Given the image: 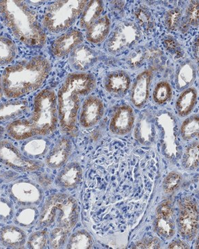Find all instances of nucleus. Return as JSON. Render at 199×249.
Here are the masks:
<instances>
[{
    "mask_svg": "<svg viewBox=\"0 0 199 249\" xmlns=\"http://www.w3.org/2000/svg\"><path fill=\"white\" fill-rule=\"evenodd\" d=\"M58 124L57 94L53 89H45L34 98L31 115L10 123L6 132L15 140L24 141L32 137L50 135L55 132Z\"/></svg>",
    "mask_w": 199,
    "mask_h": 249,
    "instance_id": "f257e3e1",
    "label": "nucleus"
},
{
    "mask_svg": "<svg viewBox=\"0 0 199 249\" xmlns=\"http://www.w3.org/2000/svg\"><path fill=\"white\" fill-rule=\"evenodd\" d=\"M50 71V61L42 55L7 67L1 77L3 93L10 99L27 96L40 89Z\"/></svg>",
    "mask_w": 199,
    "mask_h": 249,
    "instance_id": "f03ea898",
    "label": "nucleus"
},
{
    "mask_svg": "<svg viewBox=\"0 0 199 249\" xmlns=\"http://www.w3.org/2000/svg\"><path fill=\"white\" fill-rule=\"evenodd\" d=\"M95 78L87 72H76L66 77L57 94L59 124L62 132L75 135L81 99L95 89Z\"/></svg>",
    "mask_w": 199,
    "mask_h": 249,
    "instance_id": "7ed1b4c3",
    "label": "nucleus"
},
{
    "mask_svg": "<svg viewBox=\"0 0 199 249\" xmlns=\"http://www.w3.org/2000/svg\"><path fill=\"white\" fill-rule=\"evenodd\" d=\"M0 15L15 37L32 48H41L46 42V36L37 20L35 11L24 1H0Z\"/></svg>",
    "mask_w": 199,
    "mask_h": 249,
    "instance_id": "20e7f679",
    "label": "nucleus"
},
{
    "mask_svg": "<svg viewBox=\"0 0 199 249\" xmlns=\"http://www.w3.org/2000/svg\"><path fill=\"white\" fill-rule=\"evenodd\" d=\"M79 204L74 197L65 193H55L44 203L39 213L37 227H60L71 232L79 221Z\"/></svg>",
    "mask_w": 199,
    "mask_h": 249,
    "instance_id": "39448f33",
    "label": "nucleus"
},
{
    "mask_svg": "<svg viewBox=\"0 0 199 249\" xmlns=\"http://www.w3.org/2000/svg\"><path fill=\"white\" fill-rule=\"evenodd\" d=\"M89 1H56L48 5L43 18V25L52 34L64 32L81 16Z\"/></svg>",
    "mask_w": 199,
    "mask_h": 249,
    "instance_id": "423d86ee",
    "label": "nucleus"
},
{
    "mask_svg": "<svg viewBox=\"0 0 199 249\" xmlns=\"http://www.w3.org/2000/svg\"><path fill=\"white\" fill-rule=\"evenodd\" d=\"M0 163L11 169L21 173H32L43 168L45 163L24 155L12 142L0 141Z\"/></svg>",
    "mask_w": 199,
    "mask_h": 249,
    "instance_id": "0eeeda50",
    "label": "nucleus"
},
{
    "mask_svg": "<svg viewBox=\"0 0 199 249\" xmlns=\"http://www.w3.org/2000/svg\"><path fill=\"white\" fill-rule=\"evenodd\" d=\"M141 37V29L136 23L124 21L117 26L109 37L107 51L112 55L120 53L136 45Z\"/></svg>",
    "mask_w": 199,
    "mask_h": 249,
    "instance_id": "6e6552de",
    "label": "nucleus"
},
{
    "mask_svg": "<svg viewBox=\"0 0 199 249\" xmlns=\"http://www.w3.org/2000/svg\"><path fill=\"white\" fill-rule=\"evenodd\" d=\"M178 231L183 238L192 241L199 231V209L197 201L191 196H185L179 203Z\"/></svg>",
    "mask_w": 199,
    "mask_h": 249,
    "instance_id": "1a4fd4ad",
    "label": "nucleus"
},
{
    "mask_svg": "<svg viewBox=\"0 0 199 249\" xmlns=\"http://www.w3.org/2000/svg\"><path fill=\"white\" fill-rule=\"evenodd\" d=\"M10 199L19 206H37L43 199L42 188L32 180L21 178L8 188Z\"/></svg>",
    "mask_w": 199,
    "mask_h": 249,
    "instance_id": "9d476101",
    "label": "nucleus"
},
{
    "mask_svg": "<svg viewBox=\"0 0 199 249\" xmlns=\"http://www.w3.org/2000/svg\"><path fill=\"white\" fill-rule=\"evenodd\" d=\"M154 229L158 235L166 240H170L175 235L177 225L170 201L165 200L158 206L154 219Z\"/></svg>",
    "mask_w": 199,
    "mask_h": 249,
    "instance_id": "9b49d317",
    "label": "nucleus"
},
{
    "mask_svg": "<svg viewBox=\"0 0 199 249\" xmlns=\"http://www.w3.org/2000/svg\"><path fill=\"white\" fill-rule=\"evenodd\" d=\"M104 105L96 96H88L84 100L79 114L80 125L84 128H91L99 122L104 116Z\"/></svg>",
    "mask_w": 199,
    "mask_h": 249,
    "instance_id": "f8f14e48",
    "label": "nucleus"
},
{
    "mask_svg": "<svg viewBox=\"0 0 199 249\" xmlns=\"http://www.w3.org/2000/svg\"><path fill=\"white\" fill-rule=\"evenodd\" d=\"M135 116L133 108L128 105L117 107L111 117L109 129L111 133L123 136L131 132L135 124Z\"/></svg>",
    "mask_w": 199,
    "mask_h": 249,
    "instance_id": "ddd939ff",
    "label": "nucleus"
},
{
    "mask_svg": "<svg viewBox=\"0 0 199 249\" xmlns=\"http://www.w3.org/2000/svg\"><path fill=\"white\" fill-rule=\"evenodd\" d=\"M72 153L71 139L67 137H61L55 142L46 154L45 164L52 169H59L66 165Z\"/></svg>",
    "mask_w": 199,
    "mask_h": 249,
    "instance_id": "4468645a",
    "label": "nucleus"
},
{
    "mask_svg": "<svg viewBox=\"0 0 199 249\" xmlns=\"http://www.w3.org/2000/svg\"><path fill=\"white\" fill-rule=\"evenodd\" d=\"M153 76L151 70H145L135 78L130 92V100L135 107L141 109L148 102Z\"/></svg>",
    "mask_w": 199,
    "mask_h": 249,
    "instance_id": "2eb2a0df",
    "label": "nucleus"
},
{
    "mask_svg": "<svg viewBox=\"0 0 199 249\" xmlns=\"http://www.w3.org/2000/svg\"><path fill=\"white\" fill-rule=\"evenodd\" d=\"M84 40V35L81 31L76 29L67 31L54 41L52 52L56 58H63L81 45Z\"/></svg>",
    "mask_w": 199,
    "mask_h": 249,
    "instance_id": "dca6fc26",
    "label": "nucleus"
},
{
    "mask_svg": "<svg viewBox=\"0 0 199 249\" xmlns=\"http://www.w3.org/2000/svg\"><path fill=\"white\" fill-rule=\"evenodd\" d=\"M72 68L77 72L89 70L98 60L97 52L86 45H80L69 54Z\"/></svg>",
    "mask_w": 199,
    "mask_h": 249,
    "instance_id": "f3484780",
    "label": "nucleus"
},
{
    "mask_svg": "<svg viewBox=\"0 0 199 249\" xmlns=\"http://www.w3.org/2000/svg\"><path fill=\"white\" fill-rule=\"evenodd\" d=\"M57 175L55 182L65 189H73L79 186L83 178V170L77 162H71L63 165Z\"/></svg>",
    "mask_w": 199,
    "mask_h": 249,
    "instance_id": "a211bd4d",
    "label": "nucleus"
},
{
    "mask_svg": "<svg viewBox=\"0 0 199 249\" xmlns=\"http://www.w3.org/2000/svg\"><path fill=\"white\" fill-rule=\"evenodd\" d=\"M27 240V234L18 226L6 225L0 229V244L9 249H24Z\"/></svg>",
    "mask_w": 199,
    "mask_h": 249,
    "instance_id": "6ab92c4d",
    "label": "nucleus"
},
{
    "mask_svg": "<svg viewBox=\"0 0 199 249\" xmlns=\"http://www.w3.org/2000/svg\"><path fill=\"white\" fill-rule=\"evenodd\" d=\"M131 80L128 73L123 70L111 71L104 78V86L110 94L122 96L130 89Z\"/></svg>",
    "mask_w": 199,
    "mask_h": 249,
    "instance_id": "aec40b11",
    "label": "nucleus"
},
{
    "mask_svg": "<svg viewBox=\"0 0 199 249\" xmlns=\"http://www.w3.org/2000/svg\"><path fill=\"white\" fill-rule=\"evenodd\" d=\"M29 111L27 99H11L0 103V123L17 120Z\"/></svg>",
    "mask_w": 199,
    "mask_h": 249,
    "instance_id": "412c9836",
    "label": "nucleus"
},
{
    "mask_svg": "<svg viewBox=\"0 0 199 249\" xmlns=\"http://www.w3.org/2000/svg\"><path fill=\"white\" fill-rule=\"evenodd\" d=\"M110 18L103 16L86 29V39L94 45L102 43L110 34Z\"/></svg>",
    "mask_w": 199,
    "mask_h": 249,
    "instance_id": "4be33fe9",
    "label": "nucleus"
},
{
    "mask_svg": "<svg viewBox=\"0 0 199 249\" xmlns=\"http://www.w3.org/2000/svg\"><path fill=\"white\" fill-rule=\"evenodd\" d=\"M198 92L193 87L187 88L179 95L175 103V109L180 117L190 115L195 109L197 102Z\"/></svg>",
    "mask_w": 199,
    "mask_h": 249,
    "instance_id": "5701e85b",
    "label": "nucleus"
},
{
    "mask_svg": "<svg viewBox=\"0 0 199 249\" xmlns=\"http://www.w3.org/2000/svg\"><path fill=\"white\" fill-rule=\"evenodd\" d=\"M21 146V151L32 160L43 157L48 152L49 144L45 137H36L24 140Z\"/></svg>",
    "mask_w": 199,
    "mask_h": 249,
    "instance_id": "b1692460",
    "label": "nucleus"
},
{
    "mask_svg": "<svg viewBox=\"0 0 199 249\" xmlns=\"http://www.w3.org/2000/svg\"><path fill=\"white\" fill-rule=\"evenodd\" d=\"M197 78V68L190 60L184 62L179 66L176 73L175 84L179 90L190 88Z\"/></svg>",
    "mask_w": 199,
    "mask_h": 249,
    "instance_id": "393cba45",
    "label": "nucleus"
},
{
    "mask_svg": "<svg viewBox=\"0 0 199 249\" xmlns=\"http://www.w3.org/2000/svg\"><path fill=\"white\" fill-rule=\"evenodd\" d=\"M38 209L34 206H19L14 213V222L15 225L28 229L33 226L38 220Z\"/></svg>",
    "mask_w": 199,
    "mask_h": 249,
    "instance_id": "a878e982",
    "label": "nucleus"
},
{
    "mask_svg": "<svg viewBox=\"0 0 199 249\" xmlns=\"http://www.w3.org/2000/svg\"><path fill=\"white\" fill-rule=\"evenodd\" d=\"M104 11V3L100 0L89 1L84 8L79 20L81 29H87L100 18Z\"/></svg>",
    "mask_w": 199,
    "mask_h": 249,
    "instance_id": "bb28decb",
    "label": "nucleus"
},
{
    "mask_svg": "<svg viewBox=\"0 0 199 249\" xmlns=\"http://www.w3.org/2000/svg\"><path fill=\"white\" fill-rule=\"evenodd\" d=\"M94 245L92 235L84 229L77 231L69 236L67 241L66 248L68 249H92Z\"/></svg>",
    "mask_w": 199,
    "mask_h": 249,
    "instance_id": "cd10ccee",
    "label": "nucleus"
},
{
    "mask_svg": "<svg viewBox=\"0 0 199 249\" xmlns=\"http://www.w3.org/2000/svg\"><path fill=\"white\" fill-rule=\"evenodd\" d=\"M17 53V46L14 41L5 37L0 32V66L11 63L15 58Z\"/></svg>",
    "mask_w": 199,
    "mask_h": 249,
    "instance_id": "c85d7f7f",
    "label": "nucleus"
},
{
    "mask_svg": "<svg viewBox=\"0 0 199 249\" xmlns=\"http://www.w3.org/2000/svg\"><path fill=\"white\" fill-rule=\"evenodd\" d=\"M182 165L185 170H197L199 167V142H191L186 147L182 157Z\"/></svg>",
    "mask_w": 199,
    "mask_h": 249,
    "instance_id": "c756f323",
    "label": "nucleus"
},
{
    "mask_svg": "<svg viewBox=\"0 0 199 249\" xmlns=\"http://www.w3.org/2000/svg\"><path fill=\"white\" fill-rule=\"evenodd\" d=\"M199 132V117L198 114H194L187 117L181 126V134L185 142H190L197 138Z\"/></svg>",
    "mask_w": 199,
    "mask_h": 249,
    "instance_id": "7c9ffc66",
    "label": "nucleus"
},
{
    "mask_svg": "<svg viewBox=\"0 0 199 249\" xmlns=\"http://www.w3.org/2000/svg\"><path fill=\"white\" fill-rule=\"evenodd\" d=\"M172 88L168 82L166 80L160 81L155 86L153 92V98L156 104L162 106L172 99Z\"/></svg>",
    "mask_w": 199,
    "mask_h": 249,
    "instance_id": "2f4dec72",
    "label": "nucleus"
},
{
    "mask_svg": "<svg viewBox=\"0 0 199 249\" xmlns=\"http://www.w3.org/2000/svg\"><path fill=\"white\" fill-rule=\"evenodd\" d=\"M71 232L63 228L55 227L50 229L48 233V245L50 248L62 249L66 245Z\"/></svg>",
    "mask_w": 199,
    "mask_h": 249,
    "instance_id": "473e14b6",
    "label": "nucleus"
},
{
    "mask_svg": "<svg viewBox=\"0 0 199 249\" xmlns=\"http://www.w3.org/2000/svg\"><path fill=\"white\" fill-rule=\"evenodd\" d=\"M48 229L44 228L40 230L32 232L28 237L26 246L28 249H45L48 243Z\"/></svg>",
    "mask_w": 199,
    "mask_h": 249,
    "instance_id": "72a5a7b5",
    "label": "nucleus"
},
{
    "mask_svg": "<svg viewBox=\"0 0 199 249\" xmlns=\"http://www.w3.org/2000/svg\"><path fill=\"white\" fill-rule=\"evenodd\" d=\"M14 202L4 196H0V222H7L14 219Z\"/></svg>",
    "mask_w": 199,
    "mask_h": 249,
    "instance_id": "f704fd0d",
    "label": "nucleus"
},
{
    "mask_svg": "<svg viewBox=\"0 0 199 249\" xmlns=\"http://www.w3.org/2000/svg\"><path fill=\"white\" fill-rule=\"evenodd\" d=\"M182 181V177L178 172H171L163 181V189L166 193H172L178 189Z\"/></svg>",
    "mask_w": 199,
    "mask_h": 249,
    "instance_id": "c9c22d12",
    "label": "nucleus"
},
{
    "mask_svg": "<svg viewBox=\"0 0 199 249\" xmlns=\"http://www.w3.org/2000/svg\"><path fill=\"white\" fill-rule=\"evenodd\" d=\"M182 17V10L179 8L169 10L166 14V27L169 31H174L177 29L180 24L181 19Z\"/></svg>",
    "mask_w": 199,
    "mask_h": 249,
    "instance_id": "e433bc0d",
    "label": "nucleus"
},
{
    "mask_svg": "<svg viewBox=\"0 0 199 249\" xmlns=\"http://www.w3.org/2000/svg\"><path fill=\"white\" fill-rule=\"evenodd\" d=\"M186 23L190 26L197 27L199 26V1H192L186 11Z\"/></svg>",
    "mask_w": 199,
    "mask_h": 249,
    "instance_id": "4c0bfd02",
    "label": "nucleus"
},
{
    "mask_svg": "<svg viewBox=\"0 0 199 249\" xmlns=\"http://www.w3.org/2000/svg\"><path fill=\"white\" fill-rule=\"evenodd\" d=\"M161 247V240L158 237H146L137 242L133 249H156Z\"/></svg>",
    "mask_w": 199,
    "mask_h": 249,
    "instance_id": "58836bf2",
    "label": "nucleus"
},
{
    "mask_svg": "<svg viewBox=\"0 0 199 249\" xmlns=\"http://www.w3.org/2000/svg\"><path fill=\"white\" fill-rule=\"evenodd\" d=\"M145 58H146V52L142 49H137L130 54L128 62L132 67H138L142 65Z\"/></svg>",
    "mask_w": 199,
    "mask_h": 249,
    "instance_id": "ea45409f",
    "label": "nucleus"
},
{
    "mask_svg": "<svg viewBox=\"0 0 199 249\" xmlns=\"http://www.w3.org/2000/svg\"><path fill=\"white\" fill-rule=\"evenodd\" d=\"M168 248L172 249H190V246H189L188 244L185 242V241L175 240L170 242Z\"/></svg>",
    "mask_w": 199,
    "mask_h": 249,
    "instance_id": "a19ab883",
    "label": "nucleus"
},
{
    "mask_svg": "<svg viewBox=\"0 0 199 249\" xmlns=\"http://www.w3.org/2000/svg\"><path fill=\"white\" fill-rule=\"evenodd\" d=\"M146 121H141V122L139 124H140V125L141 126V127H143V128H146V124H146ZM147 124V126H146L147 129H148V131H146V130L142 131V132H138V134H137V137H138V135L141 136V140H142V139H143V136H144V134H146V132H147V133H148V134H149V133H151V131L149 130V129H151V127H150L149 124Z\"/></svg>",
    "mask_w": 199,
    "mask_h": 249,
    "instance_id": "79ce46f5",
    "label": "nucleus"
},
{
    "mask_svg": "<svg viewBox=\"0 0 199 249\" xmlns=\"http://www.w3.org/2000/svg\"><path fill=\"white\" fill-rule=\"evenodd\" d=\"M5 133H6V129L3 126L0 125V141L2 140Z\"/></svg>",
    "mask_w": 199,
    "mask_h": 249,
    "instance_id": "37998d69",
    "label": "nucleus"
},
{
    "mask_svg": "<svg viewBox=\"0 0 199 249\" xmlns=\"http://www.w3.org/2000/svg\"><path fill=\"white\" fill-rule=\"evenodd\" d=\"M3 95V89H2V85H1V78L0 76V99H1V97H2Z\"/></svg>",
    "mask_w": 199,
    "mask_h": 249,
    "instance_id": "c03bdc74",
    "label": "nucleus"
}]
</instances>
